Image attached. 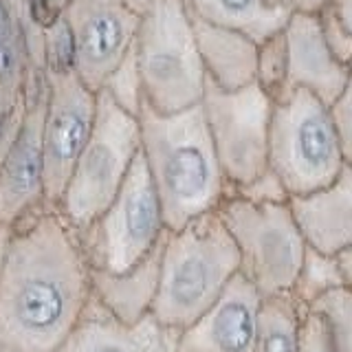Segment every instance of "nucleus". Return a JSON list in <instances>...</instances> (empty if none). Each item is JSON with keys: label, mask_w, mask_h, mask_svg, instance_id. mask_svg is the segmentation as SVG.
Masks as SVG:
<instances>
[{"label": "nucleus", "mask_w": 352, "mask_h": 352, "mask_svg": "<svg viewBox=\"0 0 352 352\" xmlns=\"http://www.w3.org/2000/svg\"><path fill=\"white\" fill-rule=\"evenodd\" d=\"M264 3H267L269 7H286L284 0H264Z\"/></svg>", "instance_id": "35"}, {"label": "nucleus", "mask_w": 352, "mask_h": 352, "mask_svg": "<svg viewBox=\"0 0 352 352\" xmlns=\"http://www.w3.org/2000/svg\"><path fill=\"white\" fill-rule=\"evenodd\" d=\"M229 194L245 198V201L256 203V205H282V203H289V198H291L289 192H286V187L282 185V181L278 179V174L271 170H264L260 176H256V179L245 185L231 187Z\"/></svg>", "instance_id": "27"}, {"label": "nucleus", "mask_w": 352, "mask_h": 352, "mask_svg": "<svg viewBox=\"0 0 352 352\" xmlns=\"http://www.w3.org/2000/svg\"><path fill=\"white\" fill-rule=\"evenodd\" d=\"M139 150L137 117L124 113L106 93L97 91L93 132L53 212L75 234L84 231L113 203Z\"/></svg>", "instance_id": "6"}, {"label": "nucleus", "mask_w": 352, "mask_h": 352, "mask_svg": "<svg viewBox=\"0 0 352 352\" xmlns=\"http://www.w3.org/2000/svg\"><path fill=\"white\" fill-rule=\"evenodd\" d=\"M25 108L14 139L0 157V225L16 227L25 218L47 209L44 205V73H29L25 88Z\"/></svg>", "instance_id": "11"}, {"label": "nucleus", "mask_w": 352, "mask_h": 352, "mask_svg": "<svg viewBox=\"0 0 352 352\" xmlns=\"http://www.w3.org/2000/svg\"><path fill=\"white\" fill-rule=\"evenodd\" d=\"M238 251L216 212L168 231L159 289L150 315L181 333L212 306L238 275Z\"/></svg>", "instance_id": "3"}, {"label": "nucleus", "mask_w": 352, "mask_h": 352, "mask_svg": "<svg viewBox=\"0 0 352 352\" xmlns=\"http://www.w3.org/2000/svg\"><path fill=\"white\" fill-rule=\"evenodd\" d=\"M350 159L337 139L328 106L304 88H293L273 104L269 128V170L278 174L289 196L324 190Z\"/></svg>", "instance_id": "5"}, {"label": "nucleus", "mask_w": 352, "mask_h": 352, "mask_svg": "<svg viewBox=\"0 0 352 352\" xmlns=\"http://www.w3.org/2000/svg\"><path fill=\"white\" fill-rule=\"evenodd\" d=\"M201 108L229 187L245 185L269 170L273 102L256 82L238 91H220L205 80Z\"/></svg>", "instance_id": "9"}, {"label": "nucleus", "mask_w": 352, "mask_h": 352, "mask_svg": "<svg viewBox=\"0 0 352 352\" xmlns=\"http://www.w3.org/2000/svg\"><path fill=\"white\" fill-rule=\"evenodd\" d=\"M187 14L209 25L247 36L256 44L286 27L293 11L269 7L264 0H183Z\"/></svg>", "instance_id": "19"}, {"label": "nucleus", "mask_w": 352, "mask_h": 352, "mask_svg": "<svg viewBox=\"0 0 352 352\" xmlns=\"http://www.w3.org/2000/svg\"><path fill=\"white\" fill-rule=\"evenodd\" d=\"M330 0H284V5L291 11H300V14H317Z\"/></svg>", "instance_id": "31"}, {"label": "nucleus", "mask_w": 352, "mask_h": 352, "mask_svg": "<svg viewBox=\"0 0 352 352\" xmlns=\"http://www.w3.org/2000/svg\"><path fill=\"white\" fill-rule=\"evenodd\" d=\"M335 258H337V267H339L341 275H344V280L348 284H352V247L337 251Z\"/></svg>", "instance_id": "32"}, {"label": "nucleus", "mask_w": 352, "mask_h": 352, "mask_svg": "<svg viewBox=\"0 0 352 352\" xmlns=\"http://www.w3.org/2000/svg\"><path fill=\"white\" fill-rule=\"evenodd\" d=\"M284 40L289 55V93L304 88L330 106L350 86V66L330 53L317 14L293 11L284 27Z\"/></svg>", "instance_id": "14"}, {"label": "nucleus", "mask_w": 352, "mask_h": 352, "mask_svg": "<svg viewBox=\"0 0 352 352\" xmlns=\"http://www.w3.org/2000/svg\"><path fill=\"white\" fill-rule=\"evenodd\" d=\"M286 205L308 249L335 256L352 247V165L324 190L291 196Z\"/></svg>", "instance_id": "15"}, {"label": "nucleus", "mask_w": 352, "mask_h": 352, "mask_svg": "<svg viewBox=\"0 0 352 352\" xmlns=\"http://www.w3.org/2000/svg\"><path fill=\"white\" fill-rule=\"evenodd\" d=\"M179 333L152 315L126 326L110 317L91 295L84 315L55 352H176Z\"/></svg>", "instance_id": "16"}, {"label": "nucleus", "mask_w": 352, "mask_h": 352, "mask_svg": "<svg viewBox=\"0 0 352 352\" xmlns=\"http://www.w3.org/2000/svg\"><path fill=\"white\" fill-rule=\"evenodd\" d=\"M62 16L73 36V73L97 93L135 44L139 14L124 0H69Z\"/></svg>", "instance_id": "12"}, {"label": "nucleus", "mask_w": 352, "mask_h": 352, "mask_svg": "<svg viewBox=\"0 0 352 352\" xmlns=\"http://www.w3.org/2000/svg\"><path fill=\"white\" fill-rule=\"evenodd\" d=\"M9 238H11V227L0 225V264H3L5 251H7V245H9Z\"/></svg>", "instance_id": "33"}, {"label": "nucleus", "mask_w": 352, "mask_h": 352, "mask_svg": "<svg viewBox=\"0 0 352 352\" xmlns=\"http://www.w3.org/2000/svg\"><path fill=\"white\" fill-rule=\"evenodd\" d=\"M66 3H69V0H29V11H31L33 22H36L40 29H44L58 16H62Z\"/></svg>", "instance_id": "30"}, {"label": "nucleus", "mask_w": 352, "mask_h": 352, "mask_svg": "<svg viewBox=\"0 0 352 352\" xmlns=\"http://www.w3.org/2000/svg\"><path fill=\"white\" fill-rule=\"evenodd\" d=\"M322 319L326 330L333 335L335 344L341 352H352V293L350 286H339V289L330 291L315 302L306 306Z\"/></svg>", "instance_id": "23"}, {"label": "nucleus", "mask_w": 352, "mask_h": 352, "mask_svg": "<svg viewBox=\"0 0 352 352\" xmlns=\"http://www.w3.org/2000/svg\"><path fill=\"white\" fill-rule=\"evenodd\" d=\"M44 205L53 212L93 132L97 93L88 91L73 71L44 73Z\"/></svg>", "instance_id": "10"}, {"label": "nucleus", "mask_w": 352, "mask_h": 352, "mask_svg": "<svg viewBox=\"0 0 352 352\" xmlns=\"http://www.w3.org/2000/svg\"><path fill=\"white\" fill-rule=\"evenodd\" d=\"M165 236H168V231L157 242V247L124 273L91 269V295L117 322L132 326L150 315L159 289Z\"/></svg>", "instance_id": "17"}, {"label": "nucleus", "mask_w": 352, "mask_h": 352, "mask_svg": "<svg viewBox=\"0 0 352 352\" xmlns=\"http://www.w3.org/2000/svg\"><path fill=\"white\" fill-rule=\"evenodd\" d=\"M339 286H350V284L344 280V275H341L337 267V258L306 247L300 271L295 275L289 295L302 308H306L311 302H315L317 297L335 291Z\"/></svg>", "instance_id": "21"}, {"label": "nucleus", "mask_w": 352, "mask_h": 352, "mask_svg": "<svg viewBox=\"0 0 352 352\" xmlns=\"http://www.w3.org/2000/svg\"><path fill=\"white\" fill-rule=\"evenodd\" d=\"M141 157L157 190L168 231L212 214L229 196L201 104L159 115L143 102L139 115Z\"/></svg>", "instance_id": "2"}, {"label": "nucleus", "mask_w": 352, "mask_h": 352, "mask_svg": "<svg viewBox=\"0 0 352 352\" xmlns=\"http://www.w3.org/2000/svg\"><path fill=\"white\" fill-rule=\"evenodd\" d=\"M135 53L143 102L159 115L201 104L205 71L183 0H154L139 16Z\"/></svg>", "instance_id": "4"}, {"label": "nucleus", "mask_w": 352, "mask_h": 352, "mask_svg": "<svg viewBox=\"0 0 352 352\" xmlns=\"http://www.w3.org/2000/svg\"><path fill=\"white\" fill-rule=\"evenodd\" d=\"M73 36L64 16H58L42 29V64L44 73L73 71Z\"/></svg>", "instance_id": "26"}, {"label": "nucleus", "mask_w": 352, "mask_h": 352, "mask_svg": "<svg viewBox=\"0 0 352 352\" xmlns=\"http://www.w3.org/2000/svg\"><path fill=\"white\" fill-rule=\"evenodd\" d=\"M91 300V267L51 209L11 227L0 264V352H55Z\"/></svg>", "instance_id": "1"}, {"label": "nucleus", "mask_w": 352, "mask_h": 352, "mask_svg": "<svg viewBox=\"0 0 352 352\" xmlns=\"http://www.w3.org/2000/svg\"><path fill=\"white\" fill-rule=\"evenodd\" d=\"M256 84L273 104H280L289 95V55L284 29L258 44Z\"/></svg>", "instance_id": "22"}, {"label": "nucleus", "mask_w": 352, "mask_h": 352, "mask_svg": "<svg viewBox=\"0 0 352 352\" xmlns=\"http://www.w3.org/2000/svg\"><path fill=\"white\" fill-rule=\"evenodd\" d=\"M262 295L236 275L223 295L176 337V352H253Z\"/></svg>", "instance_id": "13"}, {"label": "nucleus", "mask_w": 352, "mask_h": 352, "mask_svg": "<svg viewBox=\"0 0 352 352\" xmlns=\"http://www.w3.org/2000/svg\"><path fill=\"white\" fill-rule=\"evenodd\" d=\"M300 352H341L322 319L306 308L302 311L300 322Z\"/></svg>", "instance_id": "28"}, {"label": "nucleus", "mask_w": 352, "mask_h": 352, "mask_svg": "<svg viewBox=\"0 0 352 352\" xmlns=\"http://www.w3.org/2000/svg\"><path fill=\"white\" fill-rule=\"evenodd\" d=\"M302 311L289 293L262 297L253 352H300Z\"/></svg>", "instance_id": "20"}, {"label": "nucleus", "mask_w": 352, "mask_h": 352, "mask_svg": "<svg viewBox=\"0 0 352 352\" xmlns=\"http://www.w3.org/2000/svg\"><path fill=\"white\" fill-rule=\"evenodd\" d=\"M192 18V16H190ZM194 40L205 80L220 91H238L256 82L258 44L247 36L192 18Z\"/></svg>", "instance_id": "18"}, {"label": "nucleus", "mask_w": 352, "mask_h": 352, "mask_svg": "<svg viewBox=\"0 0 352 352\" xmlns=\"http://www.w3.org/2000/svg\"><path fill=\"white\" fill-rule=\"evenodd\" d=\"M99 91L106 93L124 113L132 117L139 115V110L143 106V84L139 75L135 44L124 55V60L117 64V69L106 77V82L102 84Z\"/></svg>", "instance_id": "24"}, {"label": "nucleus", "mask_w": 352, "mask_h": 352, "mask_svg": "<svg viewBox=\"0 0 352 352\" xmlns=\"http://www.w3.org/2000/svg\"><path fill=\"white\" fill-rule=\"evenodd\" d=\"M330 121L337 132V139L344 148L346 157L352 161V86H348L333 104L328 106Z\"/></svg>", "instance_id": "29"}, {"label": "nucleus", "mask_w": 352, "mask_h": 352, "mask_svg": "<svg viewBox=\"0 0 352 352\" xmlns=\"http://www.w3.org/2000/svg\"><path fill=\"white\" fill-rule=\"evenodd\" d=\"M319 29L330 53L350 66L352 55V0H330L317 11Z\"/></svg>", "instance_id": "25"}, {"label": "nucleus", "mask_w": 352, "mask_h": 352, "mask_svg": "<svg viewBox=\"0 0 352 352\" xmlns=\"http://www.w3.org/2000/svg\"><path fill=\"white\" fill-rule=\"evenodd\" d=\"M165 231L159 196L139 150L113 203L77 240L91 269L124 273L157 247Z\"/></svg>", "instance_id": "8"}, {"label": "nucleus", "mask_w": 352, "mask_h": 352, "mask_svg": "<svg viewBox=\"0 0 352 352\" xmlns=\"http://www.w3.org/2000/svg\"><path fill=\"white\" fill-rule=\"evenodd\" d=\"M216 216L238 251V275L262 297L289 293L306 251L289 205H256L229 194Z\"/></svg>", "instance_id": "7"}, {"label": "nucleus", "mask_w": 352, "mask_h": 352, "mask_svg": "<svg viewBox=\"0 0 352 352\" xmlns=\"http://www.w3.org/2000/svg\"><path fill=\"white\" fill-rule=\"evenodd\" d=\"M124 3H126L132 11H137V14L141 16L143 11H146V9L154 3V0H124Z\"/></svg>", "instance_id": "34"}]
</instances>
